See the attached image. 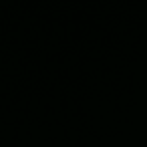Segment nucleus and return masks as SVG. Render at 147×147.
I'll return each mask as SVG.
<instances>
[]
</instances>
